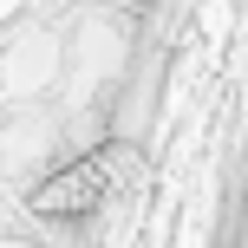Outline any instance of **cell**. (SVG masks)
Segmentation results:
<instances>
[{
	"label": "cell",
	"instance_id": "6da1fadb",
	"mask_svg": "<svg viewBox=\"0 0 248 248\" xmlns=\"http://www.w3.org/2000/svg\"><path fill=\"white\" fill-rule=\"evenodd\" d=\"M124 170H131V150L124 144H92L85 157H72L52 176H39L33 216H46V222H85V216L105 209V196L124 183Z\"/></svg>",
	"mask_w": 248,
	"mask_h": 248
}]
</instances>
